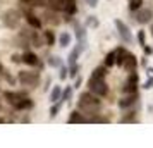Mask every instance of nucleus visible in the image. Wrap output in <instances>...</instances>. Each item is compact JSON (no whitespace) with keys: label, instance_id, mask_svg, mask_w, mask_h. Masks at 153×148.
I'll use <instances>...</instances> for the list:
<instances>
[{"label":"nucleus","instance_id":"f257e3e1","mask_svg":"<svg viewBox=\"0 0 153 148\" xmlns=\"http://www.w3.org/2000/svg\"><path fill=\"white\" fill-rule=\"evenodd\" d=\"M100 109H102V100H100V97H97L95 93H91L90 90H88V91H83L79 95L77 110L88 114V115H95Z\"/></svg>","mask_w":153,"mask_h":148},{"label":"nucleus","instance_id":"f03ea898","mask_svg":"<svg viewBox=\"0 0 153 148\" xmlns=\"http://www.w3.org/2000/svg\"><path fill=\"white\" fill-rule=\"evenodd\" d=\"M88 90L91 93H95L97 97H107L108 95V85L105 83V78H97V76H91L88 79Z\"/></svg>","mask_w":153,"mask_h":148},{"label":"nucleus","instance_id":"7ed1b4c3","mask_svg":"<svg viewBox=\"0 0 153 148\" xmlns=\"http://www.w3.org/2000/svg\"><path fill=\"white\" fill-rule=\"evenodd\" d=\"M17 81L26 88H35L40 85V74L36 71H21L17 74Z\"/></svg>","mask_w":153,"mask_h":148},{"label":"nucleus","instance_id":"20e7f679","mask_svg":"<svg viewBox=\"0 0 153 148\" xmlns=\"http://www.w3.org/2000/svg\"><path fill=\"white\" fill-rule=\"evenodd\" d=\"M19 22H21V14H19V10H16V9H9L5 10L4 14H2V24L9 29H16L19 26Z\"/></svg>","mask_w":153,"mask_h":148},{"label":"nucleus","instance_id":"39448f33","mask_svg":"<svg viewBox=\"0 0 153 148\" xmlns=\"http://www.w3.org/2000/svg\"><path fill=\"white\" fill-rule=\"evenodd\" d=\"M114 24H115V29H117L119 36H120L127 45H131V43L134 42V38H132V33H131V29H129V26H127L124 21H120V19H115Z\"/></svg>","mask_w":153,"mask_h":148},{"label":"nucleus","instance_id":"423d86ee","mask_svg":"<svg viewBox=\"0 0 153 148\" xmlns=\"http://www.w3.org/2000/svg\"><path fill=\"white\" fill-rule=\"evenodd\" d=\"M134 19H136V22L138 24H141V26H145V24H150L153 19V10L150 7H141L136 10V16H134Z\"/></svg>","mask_w":153,"mask_h":148},{"label":"nucleus","instance_id":"0eeeda50","mask_svg":"<svg viewBox=\"0 0 153 148\" xmlns=\"http://www.w3.org/2000/svg\"><path fill=\"white\" fill-rule=\"evenodd\" d=\"M122 91L124 93H138V74L132 71L131 76L126 79L124 86H122Z\"/></svg>","mask_w":153,"mask_h":148},{"label":"nucleus","instance_id":"6e6552de","mask_svg":"<svg viewBox=\"0 0 153 148\" xmlns=\"http://www.w3.org/2000/svg\"><path fill=\"white\" fill-rule=\"evenodd\" d=\"M122 67H124L126 71H129V72L136 71V67H138V59H136V55H134V54H131V52H126Z\"/></svg>","mask_w":153,"mask_h":148},{"label":"nucleus","instance_id":"1a4fd4ad","mask_svg":"<svg viewBox=\"0 0 153 148\" xmlns=\"http://www.w3.org/2000/svg\"><path fill=\"white\" fill-rule=\"evenodd\" d=\"M136 100H138V93H126V97L119 100V107L120 109H129L136 103Z\"/></svg>","mask_w":153,"mask_h":148},{"label":"nucleus","instance_id":"9d476101","mask_svg":"<svg viewBox=\"0 0 153 148\" xmlns=\"http://www.w3.org/2000/svg\"><path fill=\"white\" fill-rule=\"evenodd\" d=\"M21 59H22V64H26V65H29V67H33V65H38V64H40L38 55H36L35 52H29V50H26V52L22 54Z\"/></svg>","mask_w":153,"mask_h":148},{"label":"nucleus","instance_id":"9b49d317","mask_svg":"<svg viewBox=\"0 0 153 148\" xmlns=\"http://www.w3.org/2000/svg\"><path fill=\"white\" fill-rule=\"evenodd\" d=\"M24 97H28V95L22 93V91H4V98L7 100L10 105H16V103L21 98H24Z\"/></svg>","mask_w":153,"mask_h":148},{"label":"nucleus","instance_id":"f8f14e48","mask_svg":"<svg viewBox=\"0 0 153 148\" xmlns=\"http://www.w3.org/2000/svg\"><path fill=\"white\" fill-rule=\"evenodd\" d=\"M67 122H69V124H83V122H86V117L81 114V110H72V112L69 114Z\"/></svg>","mask_w":153,"mask_h":148},{"label":"nucleus","instance_id":"ddd939ff","mask_svg":"<svg viewBox=\"0 0 153 148\" xmlns=\"http://www.w3.org/2000/svg\"><path fill=\"white\" fill-rule=\"evenodd\" d=\"M26 21H28V24L31 26V28H35V29H42V26H43L42 19H40L38 16L31 14V12H28V14H26Z\"/></svg>","mask_w":153,"mask_h":148},{"label":"nucleus","instance_id":"4468645a","mask_svg":"<svg viewBox=\"0 0 153 148\" xmlns=\"http://www.w3.org/2000/svg\"><path fill=\"white\" fill-rule=\"evenodd\" d=\"M47 5H48L50 10H53V12H60V10H64V7H65L64 0H47Z\"/></svg>","mask_w":153,"mask_h":148},{"label":"nucleus","instance_id":"2eb2a0df","mask_svg":"<svg viewBox=\"0 0 153 148\" xmlns=\"http://www.w3.org/2000/svg\"><path fill=\"white\" fill-rule=\"evenodd\" d=\"M33 105H35V103H33V100L28 98V97H24V98H21L14 107L17 109V110H26V109H31Z\"/></svg>","mask_w":153,"mask_h":148},{"label":"nucleus","instance_id":"dca6fc26","mask_svg":"<svg viewBox=\"0 0 153 148\" xmlns=\"http://www.w3.org/2000/svg\"><path fill=\"white\" fill-rule=\"evenodd\" d=\"M64 4H65V7H64V12H65V14L67 16L76 14V10H77L76 0H64Z\"/></svg>","mask_w":153,"mask_h":148},{"label":"nucleus","instance_id":"f3484780","mask_svg":"<svg viewBox=\"0 0 153 148\" xmlns=\"http://www.w3.org/2000/svg\"><path fill=\"white\" fill-rule=\"evenodd\" d=\"M74 31H76L77 42H86V29H84L79 22H74Z\"/></svg>","mask_w":153,"mask_h":148},{"label":"nucleus","instance_id":"a211bd4d","mask_svg":"<svg viewBox=\"0 0 153 148\" xmlns=\"http://www.w3.org/2000/svg\"><path fill=\"white\" fill-rule=\"evenodd\" d=\"M60 98H62V86L57 85V86H53V90L50 93V102L55 103V102H59Z\"/></svg>","mask_w":153,"mask_h":148},{"label":"nucleus","instance_id":"6ab92c4d","mask_svg":"<svg viewBox=\"0 0 153 148\" xmlns=\"http://www.w3.org/2000/svg\"><path fill=\"white\" fill-rule=\"evenodd\" d=\"M114 52H115V65H120V67H122V62H124V57H126V52H127V50H126L124 47H119V48H115Z\"/></svg>","mask_w":153,"mask_h":148},{"label":"nucleus","instance_id":"aec40b11","mask_svg":"<svg viewBox=\"0 0 153 148\" xmlns=\"http://www.w3.org/2000/svg\"><path fill=\"white\" fill-rule=\"evenodd\" d=\"M43 38H45V43H47L48 47H53V45H55V35H53L52 29H45V31H43Z\"/></svg>","mask_w":153,"mask_h":148},{"label":"nucleus","instance_id":"412c9836","mask_svg":"<svg viewBox=\"0 0 153 148\" xmlns=\"http://www.w3.org/2000/svg\"><path fill=\"white\" fill-rule=\"evenodd\" d=\"M59 45H60L62 48L69 47V45H71V33H67V31L60 33V36H59Z\"/></svg>","mask_w":153,"mask_h":148},{"label":"nucleus","instance_id":"4be33fe9","mask_svg":"<svg viewBox=\"0 0 153 148\" xmlns=\"http://www.w3.org/2000/svg\"><path fill=\"white\" fill-rule=\"evenodd\" d=\"M62 100H59V102H55V103H52V109H50V117H52V119H53V117H55L57 114L60 112V107H62Z\"/></svg>","mask_w":153,"mask_h":148},{"label":"nucleus","instance_id":"5701e85b","mask_svg":"<svg viewBox=\"0 0 153 148\" xmlns=\"http://www.w3.org/2000/svg\"><path fill=\"white\" fill-rule=\"evenodd\" d=\"M105 65H107V67L115 65V52H114V50H112V52H108V54L105 55Z\"/></svg>","mask_w":153,"mask_h":148},{"label":"nucleus","instance_id":"b1692460","mask_svg":"<svg viewBox=\"0 0 153 148\" xmlns=\"http://www.w3.org/2000/svg\"><path fill=\"white\" fill-rule=\"evenodd\" d=\"M91 76H97V78H105V76H107V65H100V67H95Z\"/></svg>","mask_w":153,"mask_h":148},{"label":"nucleus","instance_id":"393cba45","mask_svg":"<svg viewBox=\"0 0 153 148\" xmlns=\"http://www.w3.org/2000/svg\"><path fill=\"white\" fill-rule=\"evenodd\" d=\"M141 7H143V0H129V9H131L132 12H136Z\"/></svg>","mask_w":153,"mask_h":148},{"label":"nucleus","instance_id":"a878e982","mask_svg":"<svg viewBox=\"0 0 153 148\" xmlns=\"http://www.w3.org/2000/svg\"><path fill=\"white\" fill-rule=\"evenodd\" d=\"M84 26H90V28H98V19L95 17V16H90V17L86 19V22H84Z\"/></svg>","mask_w":153,"mask_h":148},{"label":"nucleus","instance_id":"bb28decb","mask_svg":"<svg viewBox=\"0 0 153 148\" xmlns=\"http://www.w3.org/2000/svg\"><path fill=\"white\" fill-rule=\"evenodd\" d=\"M77 71H79V64H72V65H69V74L67 76H71V79L77 78Z\"/></svg>","mask_w":153,"mask_h":148},{"label":"nucleus","instance_id":"cd10ccee","mask_svg":"<svg viewBox=\"0 0 153 148\" xmlns=\"http://www.w3.org/2000/svg\"><path fill=\"white\" fill-rule=\"evenodd\" d=\"M134 114H136V112H131L129 115H124V117H122V119L119 120V122H120V124H126V122H136L138 119L134 117Z\"/></svg>","mask_w":153,"mask_h":148},{"label":"nucleus","instance_id":"c85d7f7f","mask_svg":"<svg viewBox=\"0 0 153 148\" xmlns=\"http://www.w3.org/2000/svg\"><path fill=\"white\" fill-rule=\"evenodd\" d=\"M48 64L50 65H52V67H60V65H62V60H60V57H50L48 59Z\"/></svg>","mask_w":153,"mask_h":148},{"label":"nucleus","instance_id":"c756f323","mask_svg":"<svg viewBox=\"0 0 153 148\" xmlns=\"http://www.w3.org/2000/svg\"><path fill=\"white\" fill-rule=\"evenodd\" d=\"M71 97H72V88H71V86H67V88L62 91V98H60V100H62V102H67Z\"/></svg>","mask_w":153,"mask_h":148},{"label":"nucleus","instance_id":"7c9ffc66","mask_svg":"<svg viewBox=\"0 0 153 148\" xmlns=\"http://www.w3.org/2000/svg\"><path fill=\"white\" fill-rule=\"evenodd\" d=\"M67 74H69V69H67V67H64V65H60V67H59V78L65 79V78H67Z\"/></svg>","mask_w":153,"mask_h":148},{"label":"nucleus","instance_id":"2f4dec72","mask_svg":"<svg viewBox=\"0 0 153 148\" xmlns=\"http://www.w3.org/2000/svg\"><path fill=\"white\" fill-rule=\"evenodd\" d=\"M138 42H139L141 47H145V45H146V33H145V31H139V33H138Z\"/></svg>","mask_w":153,"mask_h":148},{"label":"nucleus","instance_id":"473e14b6","mask_svg":"<svg viewBox=\"0 0 153 148\" xmlns=\"http://www.w3.org/2000/svg\"><path fill=\"white\" fill-rule=\"evenodd\" d=\"M31 5L33 7H45L47 5V0H31Z\"/></svg>","mask_w":153,"mask_h":148},{"label":"nucleus","instance_id":"72a5a7b5","mask_svg":"<svg viewBox=\"0 0 153 148\" xmlns=\"http://www.w3.org/2000/svg\"><path fill=\"white\" fill-rule=\"evenodd\" d=\"M152 86H153V76H148V79L145 81V85H143V88H145V90H150Z\"/></svg>","mask_w":153,"mask_h":148},{"label":"nucleus","instance_id":"f704fd0d","mask_svg":"<svg viewBox=\"0 0 153 148\" xmlns=\"http://www.w3.org/2000/svg\"><path fill=\"white\" fill-rule=\"evenodd\" d=\"M84 4H88L91 9H95L98 5V0H84Z\"/></svg>","mask_w":153,"mask_h":148},{"label":"nucleus","instance_id":"c9c22d12","mask_svg":"<svg viewBox=\"0 0 153 148\" xmlns=\"http://www.w3.org/2000/svg\"><path fill=\"white\" fill-rule=\"evenodd\" d=\"M10 60H12V62H14V64H21V62H22L21 55H16V54H14V55H12V57H10Z\"/></svg>","mask_w":153,"mask_h":148},{"label":"nucleus","instance_id":"e433bc0d","mask_svg":"<svg viewBox=\"0 0 153 148\" xmlns=\"http://www.w3.org/2000/svg\"><path fill=\"white\" fill-rule=\"evenodd\" d=\"M143 48H145V52H146V54H153V50L150 48V47H146V45H145V47H143Z\"/></svg>","mask_w":153,"mask_h":148},{"label":"nucleus","instance_id":"4c0bfd02","mask_svg":"<svg viewBox=\"0 0 153 148\" xmlns=\"http://www.w3.org/2000/svg\"><path fill=\"white\" fill-rule=\"evenodd\" d=\"M79 86H81V79L77 78V79H76V85H74V88H79Z\"/></svg>","mask_w":153,"mask_h":148},{"label":"nucleus","instance_id":"58836bf2","mask_svg":"<svg viewBox=\"0 0 153 148\" xmlns=\"http://www.w3.org/2000/svg\"><path fill=\"white\" fill-rule=\"evenodd\" d=\"M148 76H153V69L152 67H148Z\"/></svg>","mask_w":153,"mask_h":148},{"label":"nucleus","instance_id":"ea45409f","mask_svg":"<svg viewBox=\"0 0 153 148\" xmlns=\"http://www.w3.org/2000/svg\"><path fill=\"white\" fill-rule=\"evenodd\" d=\"M22 4H28V5H31V0H21Z\"/></svg>","mask_w":153,"mask_h":148},{"label":"nucleus","instance_id":"a19ab883","mask_svg":"<svg viewBox=\"0 0 153 148\" xmlns=\"http://www.w3.org/2000/svg\"><path fill=\"white\" fill-rule=\"evenodd\" d=\"M2 72H4V65H2V64H0V74H2Z\"/></svg>","mask_w":153,"mask_h":148},{"label":"nucleus","instance_id":"79ce46f5","mask_svg":"<svg viewBox=\"0 0 153 148\" xmlns=\"http://www.w3.org/2000/svg\"><path fill=\"white\" fill-rule=\"evenodd\" d=\"M150 33H152V36H153V24H152V28H150Z\"/></svg>","mask_w":153,"mask_h":148}]
</instances>
